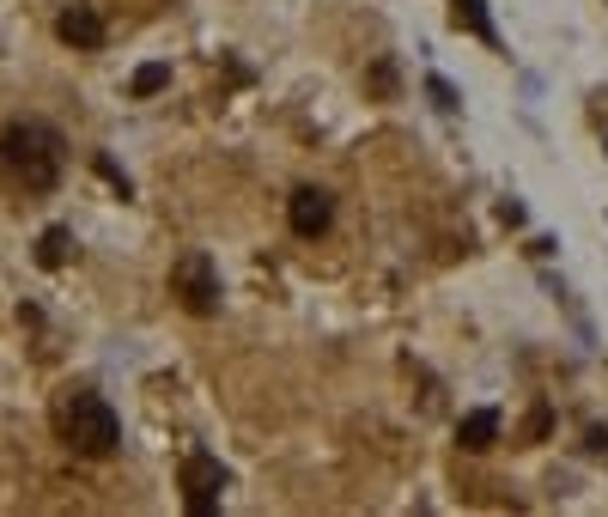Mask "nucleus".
<instances>
[{
    "label": "nucleus",
    "instance_id": "0eeeda50",
    "mask_svg": "<svg viewBox=\"0 0 608 517\" xmlns=\"http://www.w3.org/2000/svg\"><path fill=\"white\" fill-rule=\"evenodd\" d=\"M450 19L463 25V31H475L481 43H493V49H499V31H493V13H487V0H450Z\"/></svg>",
    "mask_w": 608,
    "mask_h": 517
},
{
    "label": "nucleus",
    "instance_id": "423d86ee",
    "mask_svg": "<svg viewBox=\"0 0 608 517\" xmlns=\"http://www.w3.org/2000/svg\"><path fill=\"white\" fill-rule=\"evenodd\" d=\"M61 43H73V49H98V43H104V19L86 13V7L61 13Z\"/></svg>",
    "mask_w": 608,
    "mask_h": 517
},
{
    "label": "nucleus",
    "instance_id": "f03ea898",
    "mask_svg": "<svg viewBox=\"0 0 608 517\" xmlns=\"http://www.w3.org/2000/svg\"><path fill=\"white\" fill-rule=\"evenodd\" d=\"M55 426H61V438H67V451H80V457H110V451L122 445V420H116V408H110L98 390H86V384L61 396Z\"/></svg>",
    "mask_w": 608,
    "mask_h": 517
},
{
    "label": "nucleus",
    "instance_id": "1a4fd4ad",
    "mask_svg": "<svg viewBox=\"0 0 608 517\" xmlns=\"http://www.w3.org/2000/svg\"><path fill=\"white\" fill-rule=\"evenodd\" d=\"M67 250H73L67 226H49V232L37 238V262H43V268H61V262H67Z\"/></svg>",
    "mask_w": 608,
    "mask_h": 517
},
{
    "label": "nucleus",
    "instance_id": "f8f14e48",
    "mask_svg": "<svg viewBox=\"0 0 608 517\" xmlns=\"http://www.w3.org/2000/svg\"><path fill=\"white\" fill-rule=\"evenodd\" d=\"M371 86H377V92H396V67L384 61V67H377V73H371Z\"/></svg>",
    "mask_w": 608,
    "mask_h": 517
},
{
    "label": "nucleus",
    "instance_id": "20e7f679",
    "mask_svg": "<svg viewBox=\"0 0 608 517\" xmlns=\"http://www.w3.org/2000/svg\"><path fill=\"white\" fill-rule=\"evenodd\" d=\"M183 493H189V511H195V517H213V505H219V493H225V469H219L207 451H195V457L183 463Z\"/></svg>",
    "mask_w": 608,
    "mask_h": 517
},
{
    "label": "nucleus",
    "instance_id": "9b49d317",
    "mask_svg": "<svg viewBox=\"0 0 608 517\" xmlns=\"http://www.w3.org/2000/svg\"><path fill=\"white\" fill-rule=\"evenodd\" d=\"M426 92H432V104H438V110H456V104H463V98L450 92V80H438V73H426Z\"/></svg>",
    "mask_w": 608,
    "mask_h": 517
},
{
    "label": "nucleus",
    "instance_id": "39448f33",
    "mask_svg": "<svg viewBox=\"0 0 608 517\" xmlns=\"http://www.w3.org/2000/svg\"><path fill=\"white\" fill-rule=\"evenodd\" d=\"M286 219H292V232H298V238H323V232H329V219H335L329 189H292Z\"/></svg>",
    "mask_w": 608,
    "mask_h": 517
},
{
    "label": "nucleus",
    "instance_id": "7ed1b4c3",
    "mask_svg": "<svg viewBox=\"0 0 608 517\" xmlns=\"http://www.w3.org/2000/svg\"><path fill=\"white\" fill-rule=\"evenodd\" d=\"M171 286H177V299L195 311V317H213L219 311V268H213V256H183L177 262V274H171Z\"/></svg>",
    "mask_w": 608,
    "mask_h": 517
},
{
    "label": "nucleus",
    "instance_id": "f257e3e1",
    "mask_svg": "<svg viewBox=\"0 0 608 517\" xmlns=\"http://www.w3.org/2000/svg\"><path fill=\"white\" fill-rule=\"evenodd\" d=\"M0 165H7V177L25 189V195H49L61 183V165H67V146L49 122L37 116H19L0 128Z\"/></svg>",
    "mask_w": 608,
    "mask_h": 517
},
{
    "label": "nucleus",
    "instance_id": "6e6552de",
    "mask_svg": "<svg viewBox=\"0 0 608 517\" xmlns=\"http://www.w3.org/2000/svg\"><path fill=\"white\" fill-rule=\"evenodd\" d=\"M493 438H499V414H493V408H475V414L463 420V445H469V451H487Z\"/></svg>",
    "mask_w": 608,
    "mask_h": 517
},
{
    "label": "nucleus",
    "instance_id": "9d476101",
    "mask_svg": "<svg viewBox=\"0 0 608 517\" xmlns=\"http://www.w3.org/2000/svg\"><path fill=\"white\" fill-rule=\"evenodd\" d=\"M171 86V67L165 61H146L140 73H134V98H152V92H165Z\"/></svg>",
    "mask_w": 608,
    "mask_h": 517
}]
</instances>
